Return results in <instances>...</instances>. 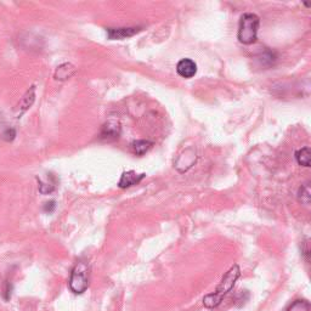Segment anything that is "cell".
<instances>
[{"instance_id":"6da1fadb","label":"cell","mask_w":311,"mask_h":311,"mask_svg":"<svg viewBox=\"0 0 311 311\" xmlns=\"http://www.w3.org/2000/svg\"><path fill=\"white\" fill-rule=\"evenodd\" d=\"M240 277H241V269H240V266L237 264L231 266L230 270L221 278L216 292L207 294L203 298V305L208 307V309H216L217 306H219L221 301L224 300V298L233 290V287H235L236 282Z\"/></svg>"},{"instance_id":"7a4b0ae2","label":"cell","mask_w":311,"mask_h":311,"mask_svg":"<svg viewBox=\"0 0 311 311\" xmlns=\"http://www.w3.org/2000/svg\"><path fill=\"white\" fill-rule=\"evenodd\" d=\"M259 25H260V20L255 14H251V12L243 14L240 20L238 33H237L238 40L245 45L254 44L258 39Z\"/></svg>"},{"instance_id":"3957f363","label":"cell","mask_w":311,"mask_h":311,"mask_svg":"<svg viewBox=\"0 0 311 311\" xmlns=\"http://www.w3.org/2000/svg\"><path fill=\"white\" fill-rule=\"evenodd\" d=\"M69 290L75 294H82L89 287V266L85 261H78L70 272Z\"/></svg>"},{"instance_id":"277c9868","label":"cell","mask_w":311,"mask_h":311,"mask_svg":"<svg viewBox=\"0 0 311 311\" xmlns=\"http://www.w3.org/2000/svg\"><path fill=\"white\" fill-rule=\"evenodd\" d=\"M139 27H124V28H107V35L111 40H122L133 37L139 33Z\"/></svg>"},{"instance_id":"5b68a950","label":"cell","mask_w":311,"mask_h":311,"mask_svg":"<svg viewBox=\"0 0 311 311\" xmlns=\"http://www.w3.org/2000/svg\"><path fill=\"white\" fill-rule=\"evenodd\" d=\"M176 72L182 78H192L197 73V65L194 60L191 59H182L179 61L176 65Z\"/></svg>"},{"instance_id":"8992f818","label":"cell","mask_w":311,"mask_h":311,"mask_svg":"<svg viewBox=\"0 0 311 311\" xmlns=\"http://www.w3.org/2000/svg\"><path fill=\"white\" fill-rule=\"evenodd\" d=\"M143 178H145V174H136L134 171L124 172L121 176V180L118 182V185H119L121 188H128L139 184Z\"/></svg>"},{"instance_id":"52a82bcc","label":"cell","mask_w":311,"mask_h":311,"mask_svg":"<svg viewBox=\"0 0 311 311\" xmlns=\"http://www.w3.org/2000/svg\"><path fill=\"white\" fill-rule=\"evenodd\" d=\"M100 135H101V139H105L107 141L118 139L121 135L119 124L115 123V122H108V123L104 124Z\"/></svg>"},{"instance_id":"ba28073f","label":"cell","mask_w":311,"mask_h":311,"mask_svg":"<svg viewBox=\"0 0 311 311\" xmlns=\"http://www.w3.org/2000/svg\"><path fill=\"white\" fill-rule=\"evenodd\" d=\"M75 73V66H72L70 63H63V65L57 67L55 72V78L57 81H67V79H69Z\"/></svg>"},{"instance_id":"9c48e42d","label":"cell","mask_w":311,"mask_h":311,"mask_svg":"<svg viewBox=\"0 0 311 311\" xmlns=\"http://www.w3.org/2000/svg\"><path fill=\"white\" fill-rule=\"evenodd\" d=\"M35 99V94H34V86H32L31 90H28L26 92V95L22 98V100L20 101V104H18V108H20V115L28 110V108L31 107L32 105H33Z\"/></svg>"},{"instance_id":"30bf717a","label":"cell","mask_w":311,"mask_h":311,"mask_svg":"<svg viewBox=\"0 0 311 311\" xmlns=\"http://www.w3.org/2000/svg\"><path fill=\"white\" fill-rule=\"evenodd\" d=\"M296 159L300 165L303 166H310L311 161V150L310 147H304V149L298 150L296 152Z\"/></svg>"},{"instance_id":"8fae6325","label":"cell","mask_w":311,"mask_h":311,"mask_svg":"<svg viewBox=\"0 0 311 311\" xmlns=\"http://www.w3.org/2000/svg\"><path fill=\"white\" fill-rule=\"evenodd\" d=\"M153 146V142L149 140H136L133 142V151L137 156H143L147 151L151 150Z\"/></svg>"},{"instance_id":"7c38bea8","label":"cell","mask_w":311,"mask_h":311,"mask_svg":"<svg viewBox=\"0 0 311 311\" xmlns=\"http://www.w3.org/2000/svg\"><path fill=\"white\" fill-rule=\"evenodd\" d=\"M310 185L309 182H306V184L301 185V187L299 188V191H298V201L300 202V203L305 204V206H307V204H310Z\"/></svg>"},{"instance_id":"4fadbf2b","label":"cell","mask_w":311,"mask_h":311,"mask_svg":"<svg viewBox=\"0 0 311 311\" xmlns=\"http://www.w3.org/2000/svg\"><path fill=\"white\" fill-rule=\"evenodd\" d=\"M286 311H311L310 303L305 299H298L288 306Z\"/></svg>"},{"instance_id":"5bb4252c","label":"cell","mask_w":311,"mask_h":311,"mask_svg":"<svg viewBox=\"0 0 311 311\" xmlns=\"http://www.w3.org/2000/svg\"><path fill=\"white\" fill-rule=\"evenodd\" d=\"M55 188H56V185L53 184V182H49V184H44L43 181L39 180V191L41 192V194L49 195V194H51V192L55 191Z\"/></svg>"},{"instance_id":"9a60e30c","label":"cell","mask_w":311,"mask_h":311,"mask_svg":"<svg viewBox=\"0 0 311 311\" xmlns=\"http://www.w3.org/2000/svg\"><path fill=\"white\" fill-rule=\"evenodd\" d=\"M15 136H16V131L14 129H8L4 134H3V137H4L6 141L14 140Z\"/></svg>"},{"instance_id":"2e32d148","label":"cell","mask_w":311,"mask_h":311,"mask_svg":"<svg viewBox=\"0 0 311 311\" xmlns=\"http://www.w3.org/2000/svg\"><path fill=\"white\" fill-rule=\"evenodd\" d=\"M54 209H55V202L54 201L47 202V203H45V206H44V210L47 211V213H51V211H54Z\"/></svg>"},{"instance_id":"e0dca14e","label":"cell","mask_w":311,"mask_h":311,"mask_svg":"<svg viewBox=\"0 0 311 311\" xmlns=\"http://www.w3.org/2000/svg\"><path fill=\"white\" fill-rule=\"evenodd\" d=\"M304 245H305V246H304V247H305V248H304V251H303L304 253H303V254H304V256H305V258H306V260H307V261H309V255H310L309 243H307V241H306L305 243H304Z\"/></svg>"}]
</instances>
